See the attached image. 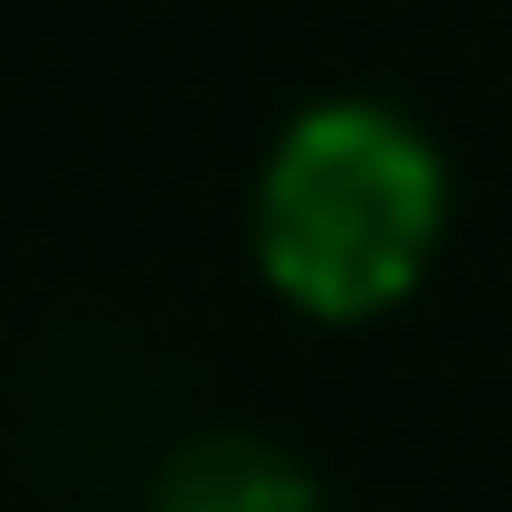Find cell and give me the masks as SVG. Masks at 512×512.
<instances>
[{
  "mask_svg": "<svg viewBox=\"0 0 512 512\" xmlns=\"http://www.w3.org/2000/svg\"><path fill=\"white\" fill-rule=\"evenodd\" d=\"M152 512H323V484L275 437L219 427V437H190L152 475Z\"/></svg>",
  "mask_w": 512,
  "mask_h": 512,
  "instance_id": "obj_2",
  "label": "cell"
},
{
  "mask_svg": "<svg viewBox=\"0 0 512 512\" xmlns=\"http://www.w3.org/2000/svg\"><path fill=\"white\" fill-rule=\"evenodd\" d=\"M446 238V171L408 114L342 95L285 124L256 181V266L313 323H370Z\"/></svg>",
  "mask_w": 512,
  "mask_h": 512,
  "instance_id": "obj_1",
  "label": "cell"
}]
</instances>
